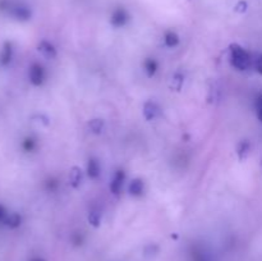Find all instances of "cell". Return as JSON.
Returning <instances> with one entry per match:
<instances>
[{"instance_id":"1","label":"cell","mask_w":262,"mask_h":261,"mask_svg":"<svg viewBox=\"0 0 262 261\" xmlns=\"http://www.w3.org/2000/svg\"><path fill=\"white\" fill-rule=\"evenodd\" d=\"M230 63L238 71H247L252 66V56L251 54L238 44L230 45Z\"/></svg>"},{"instance_id":"2","label":"cell","mask_w":262,"mask_h":261,"mask_svg":"<svg viewBox=\"0 0 262 261\" xmlns=\"http://www.w3.org/2000/svg\"><path fill=\"white\" fill-rule=\"evenodd\" d=\"M28 78L33 86H42L46 81V71L41 64L33 63L28 71Z\"/></svg>"},{"instance_id":"3","label":"cell","mask_w":262,"mask_h":261,"mask_svg":"<svg viewBox=\"0 0 262 261\" xmlns=\"http://www.w3.org/2000/svg\"><path fill=\"white\" fill-rule=\"evenodd\" d=\"M129 22V13L124 8H117L110 15V25L114 28L124 27Z\"/></svg>"},{"instance_id":"4","label":"cell","mask_w":262,"mask_h":261,"mask_svg":"<svg viewBox=\"0 0 262 261\" xmlns=\"http://www.w3.org/2000/svg\"><path fill=\"white\" fill-rule=\"evenodd\" d=\"M125 182V171L123 169H118L114 174H113V178L110 179L109 188L114 196H119L120 192L123 189V184Z\"/></svg>"},{"instance_id":"5","label":"cell","mask_w":262,"mask_h":261,"mask_svg":"<svg viewBox=\"0 0 262 261\" xmlns=\"http://www.w3.org/2000/svg\"><path fill=\"white\" fill-rule=\"evenodd\" d=\"M142 113H143V117H145V119L147 120V122H151V120H155L156 118L160 115L161 109L155 101L150 100V101H146L145 104H143Z\"/></svg>"},{"instance_id":"6","label":"cell","mask_w":262,"mask_h":261,"mask_svg":"<svg viewBox=\"0 0 262 261\" xmlns=\"http://www.w3.org/2000/svg\"><path fill=\"white\" fill-rule=\"evenodd\" d=\"M82 181H83V171L79 166L74 165L71 168L69 171V186L72 188L77 189L82 186Z\"/></svg>"},{"instance_id":"7","label":"cell","mask_w":262,"mask_h":261,"mask_svg":"<svg viewBox=\"0 0 262 261\" xmlns=\"http://www.w3.org/2000/svg\"><path fill=\"white\" fill-rule=\"evenodd\" d=\"M86 173L89 176V178H91L92 181H96L99 179L100 174H101V165H100V161L96 158H90L87 161V168Z\"/></svg>"},{"instance_id":"8","label":"cell","mask_w":262,"mask_h":261,"mask_svg":"<svg viewBox=\"0 0 262 261\" xmlns=\"http://www.w3.org/2000/svg\"><path fill=\"white\" fill-rule=\"evenodd\" d=\"M128 192L133 197H141L145 193V182L141 178H135L129 182L128 186Z\"/></svg>"},{"instance_id":"9","label":"cell","mask_w":262,"mask_h":261,"mask_svg":"<svg viewBox=\"0 0 262 261\" xmlns=\"http://www.w3.org/2000/svg\"><path fill=\"white\" fill-rule=\"evenodd\" d=\"M38 51H40V53L48 59H54L56 56L55 46H54L53 44L49 42V41H46V40L41 41L40 45H38Z\"/></svg>"},{"instance_id":"10","label":"cell","mask_w":262,"mask_h":261,"mask_svg":"<svg viewBox=\"0 0 262 261\" xmlns=\"http://www.w3.org/2000/svg\"><path fill=\"white\" fill-rule=\"evenodd\" d=\"M143 69H145L147 77H154L159 71V61L155 58H146L143 60Z\"/></svg>"},{"instance_id":"11","label":"cell","mask_w":262,"mask_h":261,"mask_svg":"<svg viewBox=\"0 0 262 261\" xmlns=\"http://www.w3.org/2000/svg\"><path fill=\"white\" fill-rule=\"evenodd\" d=\"M179 42H181V37L176 31H166L164 35V44L166 48L174 49L179 45Z\"/></svg>"},{"instance_id":"12","label":"cell","mask_w":262,"mask_h":261,"mask_svg":"<svg viewBox=\"0 0 262 261\" xmlns=\"http://www.w3.org/2000/svg\"><path fill=\"white\" fill-rule=\"evenodd\" d=\"M184 83V74L181 73V72H177V73L173 74L170 81V89L174 90V91H181L182 87H183Z\"/></svg>"},{"instance_id":"13","label":"cell","mask_w":262,"mask_h":261,"mask_svg":"<svg viewBox=\"0 0 262 261\" xmlns=\"http://www.w3.org/2000/svg\"><path fill=\"white\" fill-rule=\"evenodd\" d=\"M105 128V122L102 119H92L89 122V129L90 132L95 133V135H100V133H102V130H104Z\"/></svg>"},{"instance_id":"14","label":"cell","mask_w":262,"mask_h":261,"mask_svg":"<svg viewBox=\"0 0 262 261\" xmlns=\"http://www.w3.org/2000/svg\"><path fill=\"white\" fill-rule=\"evenodd\" d=\"M101 217H102V212L100 211L99 209H92L91 211L89 212V222L92 227L95 228L100 227V224H101Z\"/></svg>"},{"instance_id":"15","label":"cell","mask_w":262,"mask_h":261,"mask_svg":"<svg viewBox=\"0 0 262 261\" xmlns=\"http://www.w3.org/2000/svg\"><path fill=\"white\" fill-rule=\"evenodd\" d=\"M250 150H251V145H250V142H248L247 140H245V141H242V142H239V145L237 146V155H238V158H239L241 160H243V159H245L246 156L248 155Z\"/></svg>"},{"instance_id":"16","label":"cell","mask_w":262,"mask_h":261,"mask_svg":"<svg viewBox=\"0 0 262 261\" xmlns=\"http://www.w3.org/2000/svg\"><path fill=\"white\" fill-rule=\"evenodd\" d=\"M13 55V49L10 44H5V46L3 48V54H2V63L8 64L10 60H12Z\"/></svg>"},{"instance_id":"17","label":"cell","mask_w":262,"mask_h":261,"mask_svg":"<svg viewBox=\"0 0 262 261\" xmlns=\"http://www.w3.org/2000/svg\"><path fill=\"white\" fill-rule=\"evenodd\" d=\"M252 66L255 67V69L258 72V73L262 74V54H258V55L253 59Z\"/></svg>"},{"instance_id":"18","label":"cell","mask_w":262,"mask_h":261,"mask_svg":"<svg viewBox=\"0 0 262 261\" xmlns=\"http://www.w3.org/2000/svg\"><path fill=\"white\" fill-rule=\"evenodd\" d=\"M256 113H257V118L262 122V94L257 99V102H256Z\"/></svg>"},{"instance_id":"19","label":"cell","mask_w":262,"mask_h":261,"mask_svg":"<svg viewBox=\"0 0 262 261\" xmlns=\"http://www.w3.org/2000/svg\"><path fill=\"white\" fill-rule=\"evenodd\" d=\"M25 146H26V150L27 151H32L33 148L36 147V141L33 140V138H27L25 142Z\"/></svg>"},{"instance_id":"20","label":"cell","mask_w":262,"mask_h":261,"mask_svg":"<svg viewBox=\"0 0 262 261\" xmlns=\"http://www.w3.org/2000/svg\"><path fill=\"white\" fill-rule=\"evenodd\" d=\"M31 261H45V260H43V258H41V257H33Z\"/></svg>"}]
</instances>
